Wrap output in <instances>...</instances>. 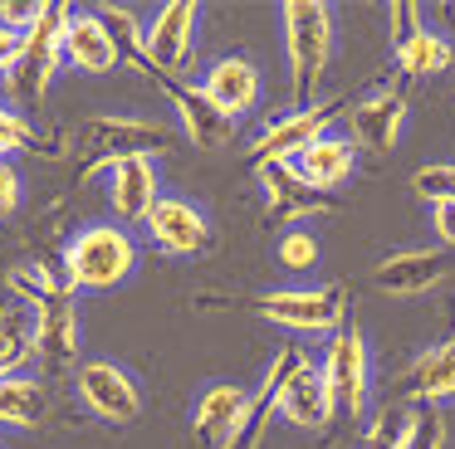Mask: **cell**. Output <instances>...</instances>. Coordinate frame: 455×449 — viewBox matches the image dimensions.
Masks as SVG:
<instances>
[{"label": "cell", "mask_w": 455, "mask_h": 449, "mask_svg": "<svg viewBox=\"0 0 455 449\" xmlns=\"http://www.w3.org/2000/svg\"><path fill=\"white\" fill-rule=\"evenodd\" d=\"M11 288L30 303V361H40L44 371H79L84 322L74 288L44 264H20L11 273Z\"/></svg>", "instance_id": "6da1fadb"}, {"label": "cell", "mask_w": 455, "mask_h": 449, "mask_svg": "<svg viewBox=\"0 0 455 449\" xmlns=\"http://www.w3.org/2000/svg\"><path fill=\"white\" fill-rule=\"evenodd\" d=\"M142 264V244L128 224L118 220H89L69 234L64 244V273L60 279L69 283L74 293H103L118 288L138 273Z\"/></svg>", "instance_id": "7a4b0ae2"}, {"label": "cell", "mask_w": 455, "mask_h": 449, "mask_svg": "<svg viewBox=\"0 0 455 449\" xmlns=\"http://www.w3.org/2000/svg\"><path fill=\"white\" fill-rule=\"evenodd\" d=\"M279 35H284V59H289V83H294V107L318 103V88L333 64L338 44V20L323 0H289L279 10Z\"/></svg>", "instance_id": "3957f363"}, {"label": "cell", "mask_w": 455, "mask_h": 449, "mask_svg": "<svg viewBox=\"0 0 455 449\" xmlns=\"http://www.w3.org/2000/svg\"><path fill=\"white\" fill-rule=\"evenodd\" d=\"M64 25H69V5L64 0H44V15L20 35L15 68L0 83L5 103H40L50 93V83L64 68Z\"/></svg>", "instance_id": "277c9868"}, {"label": "cell", "mask_w": 455, "mask_h": 449, "mask_svg": "<svg viewBox=\"0 0 455 449\" xmlns=\"http://www.w3.org/2000/svg\"><path fill=\"white\" fill-rule=\"evenodd\" d=\"M255 312L299 337H333L338 327H347V293L338 283H284L259 293Z\"/></svg>", "instance_id": "5b68a950"}, {"label": "cell", "mask_w": 455, "mask_h": 449, "mask_svg": "<svg viewBox=\"0 0 455 449\" xmlns=\"http://www.w3.org/2000/svg\"><path fill=\"white\" fill-rule=\"evenodd\" d=\"M318 371H323V386L333 396V410L363 420L367 415V396H372V351H367L363 327H338L328 337L323 357H318Z\"/></svg>", "instance_id": "8992f818"}, {"label": "cell", "mask_w": 455, "mask_h": 449, "mask_svg": "<svg viewBox=\"0 0 455 449\" xmlns=\"http://www.w3.org/2000/svg\"><path fill=\"white\" fill-rule=\"evenodd\" d=\"M338 103H299L289 113L269 117L255 137H250V166H289L308 142H318L323 132H333Z\"/></svg>", "instance_id": "52a82bcc"}, {"label": "cell", "mask_w": 455, "mask_h": 449, "mask_svg": "<svg viewBox=\"0 0 455 449\" xmlns=\"http://www.w3.org/2000/svg\"><path fill=\"white\" fill-rule=\"evenodd\" d=\"M74 390H79L84 410L108 425H132L142 415V386L123 361H108V357H89L79 361L74 371Z\"/></svg>", "instance_id": "ba28073f"}, {"label": "cell", "mask_w": 455, "mask_h": 449, "mask_svg": "<svg viewBox=\"0 0 455 449\" xmlns=\"http://www.w3.org/2000/svg\"><path fill=\"white\" fill-rule=\"evenodd\" d=\"M196 39H201V5L196 0H167V5L148 20V35H142L148 74H177L191 59Z\"/></svg>", "instance_id": "9c48e42d"}, {"label": "cell", "mask_w": 455, "mask_h": 449, "mask_svg": "<svg viewBox=\"0 0 455 449\" xmlns=\"http://www.w3.org/2000/svg\"><path fill=\"white\" fill-rule=\"evenodd\" d=\"M142 234H148L167 259H196L211 244V220L196 201H187V195H162L148 210V220H142Z\"/></svg>", "instance_id": "30bf717a"}, {"label": "cell", "mask_w": 455, "mask_h": 449, "mask_svg": "<svg viewBox=\"0 0 455 449\" xmlns=\"http://www.w3.org/2000/svg\"><path fill=\"white\" fill-rule=\"evenodd\" d=\"M157 83H162V93H167L172 113H177L181 132H187L201 152H220V146L235 142V117L220 113V107L201 93V83H191V78H181V74H157Z\"/></svg>", "instance_id": "8fae6325"}, {"label": "cell", "mask_w": 455, "mask_h": 449, "mask_svg": "<svg viewBox=\"0 0 455 449\" xmlns=\"http://www.w3.org/2000/svg\"><path fill=\"white\" fill-rule=\"evenodd\" d=\"M451 269H455L451 249H441V244H416V249H392L387 259H377L372 279L392 298H421L435 283L451 279Z\"/></svg>", "instance_id": "7c38bea8"}, {"label": "cell", "mask_w": 455, "mask_h": 449, "mask_svg": "<svg viewBox=\"0 0 455 449\" xmlns=\"http://www.w3.org/2000/svg\"><path fill=\"white\" fill-rule=\"evenodd\" d=\"M250 415V390H240L235 381H211L191 400V429L206 449H235L245 435Z\"/></svg>", "instance_id": "4fadbf2b"}, {"label": "cell", "mask_w": 455, "mask_h": 449, "mask_svg": "<svg viewBox=\"0 0 455 449\" xmlns=\"http://www.w3.org/2000/svg\"><path fill=\"white\" fill-rule=\"evenodd\" d=\"M157 146H167V127L162 122H148V117H93L84 176H103L123 156H152Z\"/></svg>", "instance_id": "5bb4252c"}, {"label": "cell", "mask_w": 455, "mask_h": 449, "mask_svg": "<svg viewBox=\"0 0 455 449\" xmlns=\"http://www.w3.org/2000/svg\"><path fill=\"white\" fill-rule=\"evenodd\" d=\"M103 191H108V210L118 224H142L148 210L162 201V176L152 156H123L103 171Z\"/></svg>", "instance_id": "9a60e30c"}, {"label": "cell", "mask_w": 455, "mask_h": 449, "mask_svg": "<svg viewBox=\"0 0 455 449\" xmlns=\"http://www.w3.org/2000/svg\"><path fill=\"white\" fill-rule=\"evenodd\" d=\"M402 127H406V93L402 88H377V93L357 98L353 113H347V142L357 152H392L402 142Z\"/></svg>", "instance_id": "2e32d148"}, {"label": "cell", "mask_w": 455, "mask_h": 449, "mask_svg": "<svg viewBox=\"0 0 455 449\" xmlns=\"http://www.w3.org/2000/svg\"><path fill=\"white\" fill-rule=\"evenodd\" d=\"M201 93L226 117H250L259 107V98H265V74H259V64L250 54H220L201 74Z\"/></svg>", "instance_id": "e0dca14e"}, {"label": "cell", "mask_w": 455, "mask_h": 449, "mask_svg": "<svg viewBox=\"0 0 455 449\" xmlns=\"http://www.w3.org/2000/svg\"><path fill=\"white\" fill-rule=\"evenodd\" d=\"M255 181H259V191H265V215L275 224H304V220H314V215L333 210V201H328L323 191H314L294 166H259Z\"/></svg>", "instance_id": "ac0fdd59"}, {"label": "cell", "mask_w": 455, "mask_h": 449, "mask_svg": "<svg viewBox=\"0 0 455 449\" xmlns=\"http://www.w3.org/2000/svg\"><path fill=\"white\" fill-rule=\"evenodd\" d=\"M64 64L89 74V78H103L123 64V54L113 44L99 10H69V25H64Z\"/></svg>", "instance_id": "d6986e66"}, {"label": "cell", "mask_w": 455, "mask_h": 449, "mask_svg": "<svg viewBox=\"0 0 455 449\" xmlns=\"http://www.w3.org/2000/svg\"><path fill=\"white\" fill-rule=\"evenodd\" d=\"M279 420H289L294 429H323L333 420V396L323 386V371L314 357H304L289 376L284 396H279Z\"/></svg>", "instance_id": "ffe728a7"}, {"label": "cell", "mask_w": 455, "mask_h": 449, "mask_svg": "<svg viewBox=\"0 0 455 449\" xmlns=\"http://www.w3.org/2000/svg\"><path fill=\"white\" fill-rule=\"evenodd\" d=\"M402 396L416 406H445L455 400V337L431 342L426 351H416V361L402 376Z\"/></svg>", "instance_id": "44dd1931"}, {"label": "cell", "mask_w": 455, "mask_h": 449, "mask_svg": "<svg viewBox=\"0 0 455 449\" xmlns=\"http://www.w3.org/2000/svg\"><path fill=\"white\" fill-rule=\"evenodd\" d=\"M357 156H363V152H357V146L347 142V132H323L318 142H308L289 166H294V171L304 176L308 185H314V191H323V195H328V191H338L343 181H353Z\"/></svg>", "instance_id": "7402d4cb"}, {"label": "cell", "mask_w": 455, "mask_h": 449, "mask_svg": "<svg viewBox=\"0 0 455 449\" xmlns=\"http://www.w3.org/2000/svg\"><path fill=\"white\" fill-rule=\"evenodd\" d=\"M308 351L299 347H279L275 361L265 366V376H259V386L250 390V415H245V435H240L235 449H259V439H265V425L279 415V396H284L289 376H294V366L304 361Z\"/></svg>", "instance_id": "603a6c76"}, {"label": "cell", "mask_w": 455, "mask_h": 449, "mask_svg": "<svg viewBox=\"0 0 455 449\" xmlns=\"http://www.w3.org/2000/svg\"><path fill=\"white\" fill-rule=\"evenodd\" d=\"M392 59L406 78H431V74H445L455 64V49L441 29H431L426 20H416L402 39H392Z\"/></svg>", "instance_id": "cb8c5ba5"}, {"label": "cell", "mask_w": 455, "mask_h": 449, "mask_svg": "<svg viewBox=\"0 0 455 449\" xmlns=\"http://www.w3.org/2000/svg\"><path fill=\"white\" fill-rule=\"evenodd\" d=\"M50 396L35 376L15 371V376H0V429H30L44 420Z\"/></svg>", "instance_id": "d4e9b609"}, {"label": "cell", "mask_w": 455, "mask_h": 449, "mask_svg": "<svg viewBox=\"0 0 455 449\" xmlns=\"http://www.w3.org/2000/svg\"><path fill=\"white\" fill-rule=\"evenodd\" d=\"M318 259H323V249H318V234L308 224H289L275 240V264L284 273H314Z\"/></svg>", "instance_id": "484cf974"}, {"label": "cell", "mask_w": 455, "mask_h": 449, "mask_svg": "<svg viewBox=\"0 0 455 449\" xmlns=\"http://www.w3.org/2000/svg\"><path fill=\"white\" fill-rule=\"evenodd\" d=\"M396 449H445V415L435 406H416L396 425Z\"/></svg>", "instance_id": "4316f807"}, {"label": "cell", "mask_w": 455, "mask_h": 449, "mask_svg": "<svg viewBox=\"0 0 455 449\" xmlns=\"http://www.w3.org/2000/svg\"><path fill=\"white\" fill-rule=\"evenodd\" d=\"M99 15H103V25H108L113 44H118V54L148 68V54H142V35H148V20H138L128 5H103Z\"/></svg>", "instance_id": "83f0119b"}, {"label": "cell", "mask_w": 455, "mask_h": 449, "mask_svg": "<svg viewBox=\"0 0 455 449\" xmlns=\"http://www.w3.org/2000/svg\"><path fill=\"white\" fill-rule=\"evenodd\" d=\"M25 361H30V318L0 312V376H15Z\"/></svg>", "instance_id": "f1b7e54d"}, {"label": "cell", "mask_w": 455, "mask_h": 449, "mask_svg": "<svg viewBox=\"0 0 455 449\" xmlns=\"http://www.w3.org/2000/svg\"><path fill=\"white\" fill-rule=\"evenodd\" d=\"M411 191L421 195V201H455V161H431L421 166V171L411 176Z\"/></svg>", "instance_id": "f546056e"}, {"label": "cell", "mask_w": 455, "mask_h": 449, "mask_svg": "<svg viewBox=\"0 0 455 449\" xmlns=\"http://www.w3.org/2000/svg\"><path fill=\"white\" fill-rule=\"evenodd\" d=\"M20 146H40V137H35V127L0 98V161H11Z\"/></svg>", "instance_id": "4dcf8cb0"}, {"label": "cell", "mask_w": 455, "mask_h": 449, "mask_svg": "<svg viewBox=\"0 0 455 449\" xmlns=\"http://www.w3.org/2000/svg\"><path fill=\"white\" fill-rule=\"evenodd\" d=\"M40 15L44 5H35V0H0V29H11V35H25Z\"/></svg>", "instance_id": "1f68e13d"}, {"label": "cell", "mask_w": 455, "mask_h": 449, "mask_svg": "<svg viewBox=\"0 0 455 449\" xmlns=\"http://www.w3.org/2000/svg\"><path fill=\"white\" fill-rule=\"evenodd\" d=\"M396 425H402V415H392V406L377 410L372 429L363 435V449H396Z\"/></svg>", "instance_id": "d6a6232c"}, {"label": "cell", "mask_w": 455, "mask_h": 449, "mask_svg": "<svg viewBox=\"0 0 455 449\" xmlns=\"http://www.w3.org/2000/svg\"><path fill=\"white\" fill-rule=\"evenodd\" d=\"M20 201H25V181H20V171H15V161H0V220L20 210Z\"/></svg>", "instance_id": "836d02e7"}, {"label": "cell", "mask_w": 455, "mask_h": 449, "mask_svg": "<svg viewBox=\"0 0 455 449\" xmlns=\"http://www.w3.org/2000/svg\"><path fill=\"white\" fill-rule=\"evenodd\" d=\"M431 230L441 240V249L455 254V201H435L431 205Z\"/></svg>", "instance_id": "e575fe53"}, {"label": "cell", "mask_w": 455, "mask_h": 449, "mask_svg": "<svg viewBox=\"0 0 455 449\" xmlns=\"http://www.w3.org/2000/svg\"><path fill=\"white\" fill-rule=\"evenodd\" d=\"M15 54H20V35L0 29V83H5V74L15 68Z\"/></svg>", "instance_id": "d590c367"}]
</instances>
